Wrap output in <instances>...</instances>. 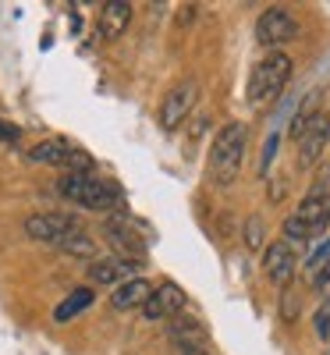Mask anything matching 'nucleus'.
<instances>
[{
    "label": "nucleus",
    "mask_w": 330,
    "mask_h": 355,
    "mask_svg": "<svg viewBox=\"0 0 330 355\" xmlns=\"http://www.w3.org/2000/svg\"><path fill=\"white\" fill-rule=\"evenodd\" d=\"M57 192L68 202L85 206V210H117L121 206V192L96 174H64L57 182Z\"/></svg>",
    "instance_id": "obj_1"
},
{
    "label": "nucleus",
    "mask_w": 330,
    "mask_h": 355,
    "mask_svg": "<svg viewBox=\"0 0 330 355\" xmlns=\"http://www.w3.org/2000/svg\"><path fill=\"white\" fill-rule=\"evenodd\" d=\"M245 142H249V132L245 125H224L214 139V153H209V167H214V178L220 185H231L238 178V167H242V157H245Z\"/></svg>",
    "instance_id": "obj_2"
},
{
    "label": "nucleus",
    "mask_w": 330,
    "mask_h": 355,
    "mask_svg": "<svg viewBox=\"0 0 330 355\" xmlns=\"http://www.w3.org/2000/svg\"><path fill=\"white\" fill-rule=\"evenodd\" d=\"M291 78V57L288 53H270L252 68V78H249V103L252 107H263L270 100L281 96V89L288 85Z\"/></svg>",
    "instance_id": "obj_3"
},
{
    "label": "nucleus",
    "mask_w": 330,
    "mask_h": 355,
    "mask_svg": "<svg viewBox=\"0 0 330 355\" xmlns=\"http://www.w3.org/2000/svg\"><path fill=\"white\" fill-rule=\"evenodd\" d=\"M28 160L36 164H53V167H68V174H93V160L82 150H75L64 139H43L28 150Z\"/></svg>",
    "instance_id": "obj_4"
},
{
    "label": "nucleus",
    "mask_w": 330,
    "mask_h": 355,
    "mask_svg": "<svg viewBox=\"0 0 330 355\" xmlns=\"http://www.w3.org/2000/svg\"><path fill=\"white\" fill-rule=\"evenodd\" d=\"M196 100H199V82L196 78H185V82H177L171 93L160 100V125L171 132V128H177L185 121V117L192 114V107H196Z\"/></svg>",
    "instance_id": "obj_5"
},
{
    "label": "nucleus",
    "mask_w": 330,
    "mask_h": 355,
    "mask_svg": "<svg viewBox=\"0 0 330 355\" xmlns=\"http://www.w3.org/2000/svg\"><path fill=\"white\" fill-rule=\"evenodd\" d=\"M295 33H298V25H295V18H291L288 8H270V11H263L259 21H256V40H259L263 46H270L274 53H277V46L291 43Z\"/></svg>",
    "instance_id": "obj_6"
},
{
    "label": "nucleus",
    "mask_w": 330,
    "mask_h": 355,
    "mask_svg": "<svg viewBox=\"0 0 330 355\" xmlns=\"http://www.w3.org/2000/svg\"><path fill=\"white\" fill-rule=\"evenodd\" d=\"M71 231H78V220L71 214H33L25 220V234L36 242H50V245H61Z\"/></svg>",
    "instance_id": "obj_7"
},
{
    "label": "nucleus",
    "mask_w": 330,
    "mask_h": 355,
    "mask_svg": "<svg viewBox=\"0 0 330 355\" xmlns=\"http://www.w3.org/2000/svg\"><path fill=\"white\" fill-rule=\"evenodd\" d=\"M298 217H302L316 234L330 224V171L320 174L316 182H313V189L306 192L302 206H298Z\"/></svg>",
    "instance_id": "obj_8"
},
{
    "label": "nucleus",
    "mask_w": 330,
    "mask_h": 355,
    "mask_svg": "<svg viewBox=\"0 0 330 355\" xmlns=\"http://www.w3.org/2000/svg\"><path fill=\"white\" fill-rule=\"evenodd\" d=\"M185 309V291L177 288L174 281H164L160 288H153V295H149V302L142 306V316L149 323H157V320H171Z\"/></svg>",
    "instance_id": "obj_9"
},
{
    "label": "nucleus",
    "mask_w": 330,
    "mask_h": 355,
    "mask_svg": "<svg viewBox=\"0 0 330 355\" xmlns=\"http://www.w3.org/2000/svg\"><path fill=\"white\" fill-rule=\"evenodd\" d=\"M327 142H330V114L320 110L313 121H309L306 135L298 139V164H302V167H313V164L323 157Z\"/></svg>",
    "instance_id": "obj_10"
},
{
    "label": "nucleus",
    "mask_w": 330,
    "mask_h": 355,
    "mask_svg": "<svg viewBox=\"0 0 330 355\" xmlns=\"http://www.w3.org/2000/svg\"><path fill=\"white\" fill-rule=\"evenodd\" d=\"M103 231H107L110 245L121 252L125 259H142L146 256V239H139V234H135V227H132L128 217H110Z\"/></svg>",
    "instance_id": "obj_11"
},
{
    "label": "nucleus",
    "mask_w": 330,
    "mask_h": 355,
    "mask_svg": "<svg viewBox=\"0 0 330 355\" xmlns=\"http://www.w3.org/2000/svg\"><path fill=\"white\" fill-rule=\"evenodd\" d=\"M263 266H266V277L274 284H291L298 263H295V252H291L288 242H274L266 249V256H263Z\"/></svg>",
    "instance_id": "obj_12"
},
{
    "label": "nucleus",
    "mask_w": 330,
    "mask_h": 355,
    "mask_svg": "<svg viewBox=\"0 0 330 355\" xmlns=\"http://www.w3.org/2000/svg\"><path fill=\"white\" fill-rule=\"evenodd\" d=\"M135 277V263L125 256H107V259H93L89 266V281L93 284H114V281H132Z\"/></svg>",
    "instance_id": "obj_13"
},
{
    "label": "nucleus",
    "mask_w": 330,
    "mask_h": 355,
    "mask_svg": "<svg viewBox=\"0 0 330 355\" xmlns=\"http://www.w3.org/2000/svg\"><path fill=\"white\" fill-rule=\"evenodd\" d=\"M149 295H153V284H149L146 277H132V281H125V284H117V288H114L110 306H114V309H121V313H128V309H142V306L149 302Z\"/></svg>",
    "instance_id": "obj_14"
},
{
    "label": "nucleus",
    "mask_w": 330,
    "mask_h": 355,
    "mask_svg": "<svg viewBox=\"0 0 330 355\" xmlns=\"http://www.w3.org/2000/svg\"><path fill=\"white\" fill-rule=\"evenodd\" d=\"M128 21H132V4H128V0H110V4H103V11H100V36L107 43L121 40Z\"/></svg>",
    "instance_id": "obj_15"
},
{
    "label": "nucleus",
    "mask_w": 330,
    "mask_h": 355,
    "mask_svg": "<svg viewBox=\"0 0 330 355\" xmlns=\"http://www.w3.org/2000/svg\"><path fill=\"white\" fill-rule=\"evenodd\" d=\"M206 327L199 320H192V316H177L174 323H171V341L177 345V348H185V352H199V345H206Z\"/></svg>",
    "instance_id": "obj_16"
},
{
    "label": "nucleus",
    "mask_w": 330,
    "mask_h": 355,
    "mask_svg": "<svg viewBox=\"0 0 330 355\" xmlns=\"http://www.w3.org/2000/svg\"><path fill=\"white\" fill-rule=\"evenodd\" d=\"M89 306H93V288H75L68 299L53 309V320H57V323H68L71 316H78V313L89 309Z\"/></svg>",
    "instance_id": "obj_17"
},
{
    "label": "nucleus",
    "mask_w": 330,
    "mask_h": 355,
    "mask_svg": "<svg viewBox=\"0 0 330 355\" xmlns=\"http://www.w3.org/2000/svg\"><path fill=\"white\" fill-rule=\"evenodd\" d=\"M57 249H64V252H75V256H93V252H96V242L89 239L85 231H71V234H68V239H64L61 245H57Z\"/></svg>",
    "instance_id": "obj_18"
},
{
    "label": "nucleus",
    "mask_w": 330,
    "mask_h": 355,
    "mask_svg": "<svg viewBox=\"0 0 330 355\" xmlns=\"http://www.w3.org/2000/svg\"><path fill=\"white\" fill-rule=\"evenodd\" d=\"M284 234H288L291 242H309V239H316V231H313V227H309L302 217H298V214L284 220Z\"/></svg>",
    "instance_id": "obj_19"
},
{
    "label": "nucleus",
    "mask_w": 330,
    "mask_h": 355,
    "mask_svg": "<svg viewBox=\"0 0 330 355\" xmlns=\"http://www.w3.org/2000/svg\"><path fill=\"white\" fill-rule=\"evenodd\" d=\"M327 266H330V242H327V245H323V249H320V252H316V256H313L309 263H306V270H309V274L316 277L320 270H327Z\"/></svg>",
    "instance_id": "obj_20"
},
{
    "label": "nucleus",
    "mask_w": 330,
    "mask_h": 355,
    "mask_svg": "<svg viewBox=\"0 0 330 355\" xmlns=\"http://www.w3.org/2000/svg\"><path fill=\"white\" fill-rule=\"evenodd\" d=\"M316 334L320 338H330V302H323L316 309Z\"/></svg>",
    "instance_id": "obj_21"
},
{
    "label": "nucleus",
    "mask_w": 330,
    "mask_h": 355,
    "mask_svg": "<svg viewBox=\"0 0 330 355\" xmlns=\"http://www.w3.org/2000/svg\"><path fill=\"white\" fill-rule=\"evenodd\" d=\"M274 157H277V132L266 139V150H263V164H259V171H263V174L270 171V160H274Z\"/></svg>",
    "instance_id": "obj_22"
},
{
    "label": "nucleus",
    "mask_w": 330,
    "mask_h": 355,
    "mask_svg": "<svg viewBox=\"0 0 330 355\" xmlns=\"http://www.w3.org/2000/svg\"><path fill=\"white\" fill-rule=\"evenodd\" d=\"M313 284H316V291H327V288H330V266H327V270H320V274L313 277Z\"/></svg>",
    "instance_id": "obj_23"
},
{
    "label": "nucleus",
    "mask_w": 330,
    "mask_h": 355,
    "mask_svg": "<svg viewBox=\"0 0 330 355\" xmlns=\"http://www.w3.org/2000/svg\"><path fill=\"white\" fill-rule=\"evenodd\" d=\"M259 234H263V227H259V220L252 217V220H249V245H259Z\"/></svg>",
    "instance_id": "obj_24"
},
{
    "label": "nucleus",
    "mask_w": 330,
    "mask_h": 355,
    "mask_svg": "<svg viewBox=\"0 0 330 355\" xmlns=\"http://www.w3.org/2000/svg\"><path fill=\"white\" fill-rule=\"evenodd\" d=\"M185 355H206V352H185Z\"/></svg>",
    "instance_id": "obj_25"
},
{
    "label": "nucleus",
    "mask_w": 330,
    "mask_h": 355,
    "mask_svg": "<svg viewBox=\"0 0 330 355\" xmlns=\"http://www.w3.org/2000/svg\"><path fill=\"white\" fill-rule=\"evenodd\" d=\"M323 355H330V352H323Z\"/></svg>",
    "instance_id": "obj_26"
}]
</instances>
